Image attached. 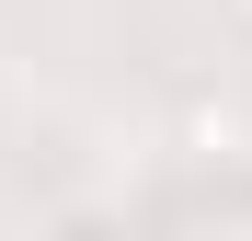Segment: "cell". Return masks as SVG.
I'll list each match as a JSON object with an SVG mask.
<instances>
[]
</instances>
